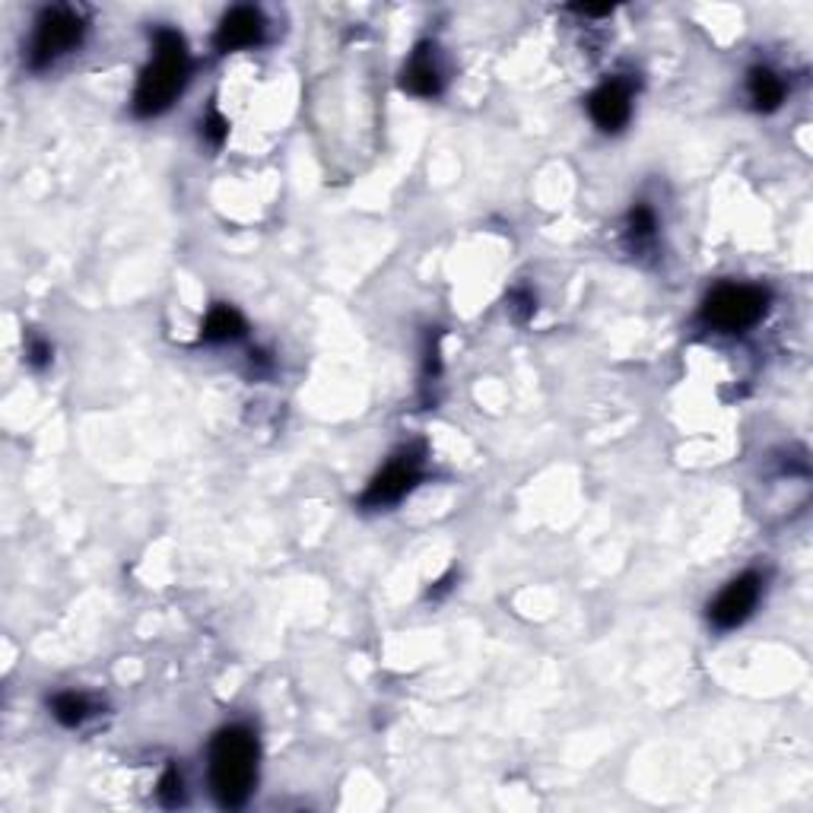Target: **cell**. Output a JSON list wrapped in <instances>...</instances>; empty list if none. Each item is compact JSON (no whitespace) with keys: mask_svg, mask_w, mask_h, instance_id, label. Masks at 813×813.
I'll return each instance as SVG.
<instances>
[{"mask_svg":"<svg viewBox=\"0 0 813 813\" xmlns=\"http://www.w3.org/2000/svg\"><path fill=\"white\" fill-rule=\"evenodd\" d=\"M258 776V741L248 727H223L211 744V784L223 808H241Z\"/></svg>","mask_w":813,"mask_h":813,"instance_id":"2","label":"cell"},{"mask_svg":"<svg viewBox=\"0 0 813 813\" xmlns=\"http://www.w3.org/2000/svg\"><path fill=\"white\" fill-rule=\"evenodd\" d=\"M87 35V23L77 10L70 7H48L32 32L30 42V67L32 70H45L55 60L64 58L67 52H74Z\"/></svg>","mask_w":813,"mask_h":813,"instance_id":"4","label":"cell"},{"mask_svg":"<svg viewBox=\"0 0 813 813\" xmlns=\"http://www.w3.org/2000/svg\"><path fill=\"white\" fill-rule=\"evenodd\" d=\"M204 134L211 137V144H216V147H219V144L226 140V134H229V124L219 118L216 112H211V118H207V124H204Z\"/></svg>","mask_w":813,"mask_h":813,"instance_id":"15","label":"cell"},{"mask_svg":"<svg viewBox=\"0 0 813 813\" xmlns=\"http://www.w3.org/2000/svg\"><path fill=\"white\" fill-rule=\"evenodd\" d=\"M432 52L436 48L420 45L417 55L407 64V70H404V90H410L414 95H422V99H432V95L442 92V70H439Z\"/></svg>","mask_w":813,"mask_h":813,"instance_id":"9","label":"cell"},{"mask_svg":"<svg viewBox=\"0 0 813 813\" xmlns=\"http://www.w3.org/2000/svg\"><path fill=\"white\" fill-rule=\"evenodd\" d=\"M769 308V293L759 286H744V283H727L719 286L709 300L702 302V325L715 328L722 334H741L754 328L756 321Z\"/></svg>","mask_w":813,"mask_h":813,"instance_id":"3","label":"cell"},{"mask_svg":"<svg viewBox=\"0 0 813 813\" xmlns=\"http://www.w3.org/2000/svg\"><path fill=\"white\" fill-rule=\"evenodd\" d=\"M159 801L166 804V808H179L184 804V782H181L179 769H166V776L159 779Z\"/></svg>","mask_w":813,"mask_h":813,"instance_id":"13","label":"cell"},{"mask_svg":"<svg viewBox=\"0 0 813 813\" xmlns=\"http://www.w3.org/2000/svg\"><path fill=\"white\" fill-rule=\"evenodd\" d=\"M30 362L35 369H45L52 362V347L45 340H32L30 343Z\"/></svg>","mask_w":813,"mask_h":813,"instance_id":"16","label":"cell"},{"mask_svg":"<svg viewBox=\"0 0 813 813\" xmlns=\"http://www.w3.org/2000/svg\"><path fill=\"white\" fill-rule=\"evenodd\" d=\"M191 77V55L188 45L176 30H159L153 38V60L144 67L137 92H134V112L140 118L162 115Z\"/></svg>","mask_w":813,"mask_h":813,"instance_id":"1","label":"cell"},{"mask_svg":"<svg viewBox=\"0 0 813 813\" xmlns=\"http://www.w3.org/2000/svg\"><path fill=\"white\" fill-rule=\"evenodd\" d=\"M264 16L255 7H236L223 16L219 30H216V52L229 55V52H241V48H255L264 42Z\"/></svg>","mask_w":813,"mask_h":813,"instance_id":"7","label":"cell"},{"mask_svg":"<svg viewBox=\"0 0 813 813\" xmlns=\"http://www.w3.org/2000/svg\"><path fill=\"white\" fill-rule=\"evenodd\" d=\"M52 712H55V719L60 724H67V727H77V724L87 722V715H90V699L87 696H77V693H60L52 699Z\"/></svg>","mask_w":813,"mask_h":813,"instance_id":"12","label":"cell"},{"mask_svg":"<svg viewBox=\"0 0 813 813\" xmlns=\"http://www.w3.org/2000/svg\"><path fill=\"white\" fill-rule=\"evenodd\" d=\"M658 223H655V213L648 211L645 204H635L633 213H630V236L635 241H648L655 236Z\"/></svg>","mask_w":813,"mask_h":813,"instance_id":"14","label":"cell"},{"mask_svg":"<svg viewBox=\"0 0 813 813\" xmlns=\"http://www.w3.org/2000/svg\"><path fill=\"white\" fill-rule=\"evenodd\" d=\"M747 87H750V102H754L759 112H776L782 105L784 83L769 67H754Z\"/></svg>","mask_w":813,"mask_h":813,"instance_id":"10","label":"cell"},{"mask_svg":"<svg viewBox=\"0 0 813 813\" xmlns=\"http://www.w3.org/2000/svg\"><path fill=\"white\" fill-rule=\"evenodd\" d=\"M515 312H518V321H524L534 312V300L528 293H515Z\"/></svg>","mask_w":813,"mask_h":813,"instance_id":"17","label":"cell"},{"mask_svg":"<svg viewBox=\"0 0 813 813\" xmlns=\"http://www.w3.org/2000/svg\"><path fill=\"white\" fill-rule=\"evenodd\" d=\"M245 337V318L229 305H216L211 308L207 321H204V340L207 343H229Z\"/></svg>","mask_w":813,"mask_h":813,"instance_id":"11","label":"cell"},{"mask_svg":"<svg viewBox=\"0 0 813 813\" xmlns=\"http://www.w3.org/2000/svg\"><path fill=\"white\" fill-rule=\"evenodd\" d=\"M422 477V449H404L385 464V471L362 493V509H385L400 503Z\"/></svg>","mask_w":813,"mask_h":813,"instance_id":"5","label":"cell"},{"mask_svg":"<svg viewBox=\"0 0 813 813\" xmlns=\"http://www.w3.org/2000/svg\"><path fill=\"white\" fill-rule=\"evenodd\" d=\"M759 591H763V578L756 573L737 575L715 601L709 603V620L712 626L719 630H734L741 626L750 613H754L756 601H759Z\"/></svg>","mask_w":813,"mask_h":813,"instance_id":"6","label":"cell"},{"mask_svg":"<svg viewBox=\"0 0 813 813\" xmlns=\"http://www.w3.org/2000/svg\"><path fill=\"white\" fill-rule=\"evenodd\" d=\"M588 112L595 124L607 131V134H617L623 131V124L630 121V112H633V90L626 80H607L603 87L591 92L588 99Z\"/></svg>","mask_w":813,"mask_h":813,"instance_id":"8","label":"cell"}]
</instances>
